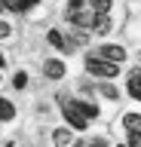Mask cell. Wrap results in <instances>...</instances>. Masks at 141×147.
Here are the masks:
<instances>
[{
  "instance_id": "cell-1",
  "label": "cell",
  "mask_w": 141,
  "mask_h": 147,
  "mask_svg": "<svg viewBox=\"0 0 141 147\" xmlns=\"http://www.w3.org/2000/svg\"><path fill=\"white\" fill-rule=\"evenodd\" d=\"M86 71L95 74V77H117V64L101 58V55H89L86 58Z\"/></svg>"
},
{
  "instance_id": "cell-2",
  "label": "cell",
  "mask_w": 141,
  "mask_h": 147,
  "mask_svg": "<svg viewBox=\"0 0 141 147\" xmlns=\"http://www.w3.org/2000/svg\"><path fill=\"white\" fill-rule=\"evenodd\" d=\"M61 110H65V119H67V123H71L74 129H80V132L86 129V123H89V117H86L83 110H80V104H74V101L61 98Z\"/></svg>"
},
{
  "instance_id": "cell-3",
  "label": "cell",
  "mask_w": 141,
  "mask_h": 147,
  "mask_svg": "<svg viewBox=\"0 0 141 147\" xmlns=\"http://www.w3.org/2000/svg\"><path fill=\"white\" fill-rule=\"evenodd\" d=\"M101 58H107V61H123L126 58V49L123 46H113V43H107V46H101Z\"/></svg>"
},
{
  "instance_id": "cell-4",
  "label": "cell",
  "mask_w": 141,
  "mask_h": 147,
  "mask_svg": "<svg viewBox=\"0 0 141 147\" xmlns=\"http://www.w3.org/2000/svg\"><path fill=\"white\" fill-rule=\"evenodd\" d=\"M129 95L141 101V71H132L129 74Z\"/></svg>"
},
{
  "instance_id": "cell-5",
  "label": "cell",
  "mask_w": 141,
  "mask_h": 147,
  "mask_svg": "<svg viewBox=\"0 0 141 147\" xmlns=\"http://www.w3.org/2000/svg\"><path fill=\"white\" fill-rule=\"evenodd\" d=\"M49 43H52V46H58V49H65V52H71V49H74V43H67L65 37L58 34V31H49Z\"/></svg>"
},
{
  "instance_id": "cell-6",
  "label": "cell",
  "mask_w": 141,
  "mask_h": 147,
  "mask_svg": "<svg viewBox=\"0 0 141 147\" xmlns=\"http://www.w3.org/2000/svg\"><path fill=\"white\" fill-rule=\"evenodd\" d=\"M46 77H52V80H58V77H65V64L61 61H46Z\"/></svg>"
},
{
  "instance_id": "cell-7",
  "label": "cell",
  "mask_w": 141,
  "mask_h": 147,
  "mask_svg": "<svg viewBox=\"0 0 141 147\" xmlns=\"http://www.w3.org/2000/svg\"><path fill=\"white\" fill-rule=\"evenodd\" d=\"M123 123H126V129H129V132H138V129H141V117H138V113H126V119H123Z\"/></svg>"
},
{
  "instance_id": "cell-8",
  "label": "cell",
  "mask_w": 141,
  "mask_h": 147,
  "mask_svg": "<svg viewBox=\"0 0 141 147\" xmlns=\"http://www.w3.org/2000/svg\"><path fill=\"white\" fill-rule=\"evenodd\" d=\"M12 117H16V107H12L9 101L0 98V119H12Z\"/></svg>"
},
{
  "instance_id": "cell-9",
  "label": "cell",
  "mask_w": 141,
  "mask_h": 147,
  "mask_svg": "<svg viewBox=\"0 0 141 147\" xmlns=\"http://www.w3.org/2000/svg\"><path fill=\"white\" fill-rule=\"evenodd\" d=\"M95 31H98V34H107V31H111V18L98 16V18H95Z\"/></svg>"
},
{
  "instance_id": "cell-10",
  "label": "cell",
  "mask_w": 141,
  "mask_h": 147,
  "mask_svg": "<svg viewBox=\"0 0 141 147\" xmlns=\"http://www.w3.org/2000/svg\"><path fill=\"white\" fill-rule=\"evenodd\" d=\"M89 3H92V9L98 16H107V9H111V0H89Z\"/></svg>"
},
{
  "instance_id": "cell-11",
  "label": "cell",
  "mask_w": 141,
  "mask_h": 147,
  "mask_svg": "<svg viewBox=\"0 0 141 147\" xmlns=\"http://www.w3.org/2000/svg\"><path fill=\"white\" fill-rule=\"evenodd\" d=\"M31 3H34V0H6V6H9V9H16V12H25Z\"/></svg>"
},
{
  "instance_id": "cell-12",
  "label": "cell",
  "mask_w": 141,
  "mask_h": 147,
  "mask_svg": "<svg viewBox=\"0 0 141 147\" xmlns=\"http://www.w3.org/2000/svg\"><path fill=\"white\" fill-rule=\"evenodd\" d=\"M52 141H55V144H58V147H65V144H67V141H71V135H67L65 129H55V132H52Z\"/></svg>"
},
{
  "instance_id": "cell-13",
  "label": "cell",
  "mask_w": 141,
  "mask_h": 147,
  "mask_svg": "<svg viewBox=\"0 0 141 147\" xmlns=\"http://www.w3.org/2000/svg\"><path fill=\"white\" fill-rule=\"evenodd\" d=\"M25 83H28V74H16L12 86H16V89H25Z\"/></svg>"
},
{
  "instance_id": "cell-14",
  "label": "cell",
  "mask_w": 141,
  "mask_h": 147,
  "mask_svg": "<svg viewBox=\"0 0 141 147\" xmlns=\"http://www.w3.org/2000/svg\"><path fill=\"white\" fill-rule=\"evenodd\" d=\"M129 147H141V132H129Z\"/></svg>"
},
{
  "instance_id": "cell-15",
  "label": "cell",
  "mask_w": 141,
  "mask_h": 147,
  "mask_svg": "<svg viewBox=\"0 0 141 147\" xmlns=\"http://www.w3.org/2000/svg\"><path fill=\"white\" fill-rule=\"evenodd\" d=\"M77 104H80V101H77ZM80 110H83L86 117H98V110H95L92 104H80Z\"/></svg>"
},
{
  "instance_id": "cell-16",
  "label": "cell",
  "mask_w": 141,
  "mask_h": 147,
  "mask_svg": "<svg viewBox=\"0 0 141 147\" xmlns=\"http://www.w3.org/2000/svg\"><path fill=\"white\" fill-rule=\"evenodd\" d=\"M101 92H104V95H107V98H117V89H113L111 83H107V86H101Z\"/></svg>"
},
{
  "instance_id": "cell-17",
  "label": "cell",
  "mask_w": 141,
  "mask_h": 147,
  "mask_svg": "<svg viewBox=\"0 0 141 147\" xmlns=\"http://www.w3.org/2000/svg\"><path fill=\"white\" fill-rule=\"evenodd\" d=\"M9 34V25H6V22H0V37H6Z\"/></svg>"
},
{
  "instance_id": "cell-18",
  "label": "cell",
  "mask_w": 141,
  "mask_h": 147,
  "mask_svg": "<svg viewBox=\"0 0 141 147\" xmlns=\"http://www.w3.org/2000/svg\"><path fill=\"white\" fill-rule=\"evenodd\" d=\"M89 147H107V144H104V141H92Z\"/></svg>"
},
{
  "instance_id": "cell-19",
  "label": "cell",
  "mask_w": 141,
  "mask_h": 147,
  "mask_svg": "<svg viewBox=\"0 0 141 147\" xmlns=\"http://www.w3.org/2000/svg\"><path fill=\"white\" fill-rule=\"evenodd\" d=\"M120 147H129V144H120Z\"/></svg>"
},
{
  "instance_id": "cell-20",
  "label": "cell",
  "mask_w": 141,
  "mask_h": 147,
  "mask_svg": "<svg viewBox=\"0 0 141 147\" xmlns=\"http://www.w3.org/2000/svg\"><path fill=\"white\" fill-rule=\"evenodd\" d=\"M74 147H80V144H74Z\"/></svg>"
}]
</instances>
